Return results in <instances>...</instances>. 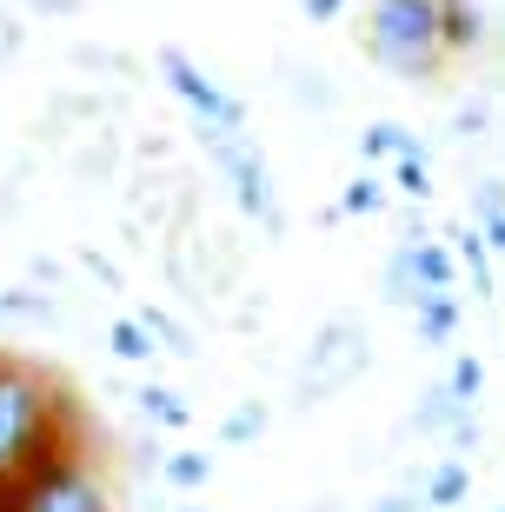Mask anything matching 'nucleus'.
Listing matches in <instances>:
<instances>
[{
    "mask_svg": "<svg viewBox=\"0 0 505 512\" xmlns=\"http://www.w3.org/2000/svg\"><path fill=\"white\" fill-rule=\"evenodd\" d=\"M406 253H412V273H419L426 293H452V253L439 247V240H426V227L406 240Z\"/></svg>",
    "mask_w": 505,
    "mask_h": 512,
    "instance_id": "8",
    "label": "nucleus"
},
{
    "mask_svg": "<svg viewBox=\"0 0 505 512\" xmlns=\"http://www.w3.org/2000/svg\"><path fill=\"white\" fill-rule=\"evenodd\" d=\"M452 247H459V266L472 273V293L479 300H492V247L479 227H452Z\"/></svg>",
    "mask_w": 505,
    "mask_h": 512,
    "instance_id": "10",
    "label": "nucleus"
},
{
    "mask_svg": "<svg viewBox=\"0 0 505 512\" xmlns=\"http://www.w3.org/2000/svg\"><path fill=\"white\" fill-rule=\"evenodd\" d=\"M366 54L399 80H432L446 67V47H439V0H373L366 14Z\"/></svg>",
    "mask_w": 505,
    "mask_h": 512,
    "instance_id": "3",
    "label": "nucleus"
},
{
    "mask_svg": "<svg viewBox=\"0 0 505 512\" xmlns=\"http://www.w3.org/2000/svg\"><path fill=\"white\" fill-rule=\"evenodd\" d=\"M180 512H200V506H180Z\"/></svg>",
    "mask_w": 505,
    "mask_h": 512,
    "instance_id": "27",
    "label": "nucleus"
},
{
    "mask_svg": "<svg viewBox=\"0 0 505 512\" xmlns=\"http://www.w3.org/2000/svg\"><path fill=\"white\" fill-rule=\"evenodd\" d=\"M260 433H266V406H260V399L233 406V413H226V426H220L226 446H246V439H260Z\"/></svg>",
    "mask_w": 505,
    "mask_h": 512,
    "instance_id": "19",
    "label": "nucleus"
},
{
    "mask_svg": "<svg viewBox=\"0 0 505 512\" xmlns=\"http://www.w3.org/2000/svg\"><path fill=\"white\" fill-rule=\"evenodd\" d=\"M20 40H27V34H20V20L7 14V7H0V67H7V60L20 54Z\"/></svg>",
    "mask_w": 505,
    "mask_h": 512,
    "instance_id": "23",
    "label": "nucleus"
},
{
    "mask_svg": "<svg viewBox=\"0 0 505 512\" xmlns=\"http://www.w3.org/2000/svg\"><path fill=\"white\" fill-rule=\"evenodd\" d=\"M40 14H80V0H34Z\"/></svg>",
    "mask_w": 505,
    "mask_h": 512,
    "instance_id": "26",
    "label": "nucleus"
},
{
    "mask_svg": "<svg viewBox=\"0 0 505 512\" xmlns=\"http://www.w3.org/2000/svg\"><path fill=\"white\" fill-rule=\"evenodd\" d=\"M200 140H206V160L226 173V187H233V200H240V213L246 220H260L273 240L286 233V213H280V193H273V173H266V160H260V147L246 140V127L240 133H226V127H200Z\"/></svg>",
    "mask_w": 505,
    "mask_h": 512,
    "instance_id": "4",
    "label": "nucleus"
},
{
    "mask_svg": "<svg viewBox=\"0 0 505 512\" xmlns=\"http://www.w3.org/2000/svg\"><path fill=\"white\" fill-rule=\"evenodd\" d=\"M133 320H140V326H147V333H153V346H160V353H193V346H187V326L173 320L167 306H140Z\"/></svg>",
    "mask_w": 505,
    "mask_h": 512,
    "instance_id": "14",
    "label": "nucleus"
},
{
    "mask_svg": "<svg viewBox=\"0 0 505 512\" xmlns=\"http://www.w3.org/2000/svg\"><path fill=\"white\" fill-rule=\"evenodd\" d=\"M87 446V419H80L74 393L47 373V366L0 353V479L27 473L34 459Z\"/></svg>",
    "mask_w": 505,
    "mask_h": 512,
    "instance_id": "1",
    "label": "nucleus"
},
{
    "mask_svg": "<svg viewBox=\"0 0 505 512\" xmlns=\"http://www.w3.org/2000/svg\"><path fill=\"white\" fill-rule=\"evenodd\" d=\"M472 213H479V227H486V220H499V213H505V187H499V180H486V187L472 193Z\"/></svg>",
    "mask_w": 505,
    "mask_h": 512,
    "instance_id": "22",
    "label": "nucleus"
},
{
    "mask_svg": "<svg viewBox=\"0 0 505 512\" xmlns=\"http://www.w3.org/2000/svg\"><path fill=\"white\" fill-rule=\"evenodd\" d=\"M412 320H419V340L426 346H446L459 333V300L452 293H426V300L412 306Z\"/></svg>",
    "mask_w": 505,
    "mask_h": 512,
    "instance_id": "9",
    "label": "nucleus"
},
{
    "mask_svg": "<svg viewBox=\"0 0 505 512\" xmlns=\"http://www.w3.org/2000/svg\"><path fill=\"white\" fill-rule=\"evenodd\" d=\"M160 473L173 479V486H206V479H213V453H173V459H160Z\"/></svg>",
    "mask_w": 505,
    "mask_h": 512,
    "instance_id": "20",
    "label": "nucleus"
},
{
    "mask_svg": "<svg viewBox=\"0 0 505 512\" xmlns=\"http://www.w3.org/2000/svg\"><path fill=\"white\" fill-rule=\"evenodd\" d=\"M14 320H54V306L40 300L34 286H7L0 293V326H14Z\"/></svg>",
    "mask_w": 505,
    "mask_h": 512,
    "instance_id": "16",
    "label": "nucleus"
},
{
    "mask_svg": "<svg viewBox=\"0 0 505 512\" xmlns=\"http://www.w3.org/2000/svg\"><path fill=\"white\" fill-rule=\"evenodd\" d=\"M107 346H113V360H127V366H140V360H153V353H160V346H153V333L133 320V313H120V320L107 326Z\"/></svg>",
    "mask_w": 505,
    "mask_h": 512,
    "instance_id": "11",
    "label": "nucleus"
},
{
    "mask_svg": "<svg viewBox=\"0 0 505 512\" xmlns=\"http://www.w3.org/2000/svg\"><path fill=\"white\" fill-rule=\"evenodd\" d=\"M446 393H452V399H459V406H472V399L486 393V366L472 360V353H459V360H452V366H446Z\"/></svg>",
    "mask_w": 505,
    "mask_h": 512,
    "instance_id": "17",
    "label": "nucleus"
},
{
    "mask_svg": "<svg viewBox=\"0 0 505 512\" xmlns=\"http://www.w3.org/2000/svg\"><path fill=\"white\" fill-rule=\"evenodd\" d=\"M419 140H412L399 120H379V127H366L359 133V160H399V153H412Z\"/></svg>",
    "mask_w": 505,
    "mask_h": 512,
    "instance_id": "13",
    "label": "nucleus"
},
{
    "mask_svg": "<svg viewBox=\"0 0 505 512\" xmlns=\"http://www.w3.org/2000/svg\"><path fill=\"white\" fill-rule=\"evenodd\" d=\"M499 512H505V506H499Z\"/></svg>",
    "mask_w": 505,
    "mask_h": 512,
    "instance_id": "28",
    "label": "nucleus"
},
{
    "mask_svg": "<svg viewBox=\"0 0 505 512\" xmlns=\"http://www.w3.org/2000/svg\"><path fill=\"white\" fill-rule=\"evenodd\" d=\"M466 486H472V473H466V459H439V466H432L426 473V506H459V499H466Z\"/></svg>",
    "mask_w": 505,
    "mask_h": 512,
    "instance_id": "12",
    "label": "nucleus"
},
{
    "mask_svg": "<svg viewBox=\"0 0 505 512\" xmlns=\"http://www.w3.org/2000/svg\"><path fill=\"white\" fill-rule=\"evenodd\" d=\"M300 7H306V20H339L346 14V0H300Z\"/></svg>",
    "mask_w": 505,
    "mask_h": 512,
    "instance_id": "24",
    "label": "nucleus"
},
{
    "mask_svg": "<svg viewBox=\"0 0 505 512\" xmlns=\"http://www.w3.org/2000/svg\"><path fill=\"white\" fill-rule=\"evenodd\" d=\"M140 413L147 419H160V426H187V399L173 393V386H140Z\"/></svg>",
    "mask_w": 505,
    "mask_h": 512,
    "instance_id": "15",
    "label": "nucleus"
},
{
    "mask_svg": "<svg viewBox=\"0 0 505 512\" xmlns=\"http://www.w3.org/2000/svg\"><path fill=\"white\" fill-rule=\"evenodd\" d=\"M359 366H366V333H359L353 320H333V326L313 340V360H306L300 393H306V399H326V393H339V386L353 380Z\"/></svg>",
    "mask_w": 505,
    "mask_h": 512,
    "instance_id": "6",
    "label": "nucleus"
},
{
    "mask_svg": "<svg viewBox=\"0 0 505 512\" xmlns=\"http://www.w3.org/2000/svg\"><path fill=\"white\" fill-rule=\"evenodd\" d=\"M160 74H167V87L193 107V120H200V127H226V133H240V127H246V107L226 94L220 80H206L200 67L180 54V47H160Z\"/></svg>",
    "mask_w": 505,
    "mask_h": 512,
    "instance_id": "5",
    "label": "nucleus"
},
{
    "mask_svg": "<svg viewBox=\"0 0 505 512\" xmlns=\"http://www.w3.org/2000/svg\"><path fill=\"white\" fill-rule=\"evenodd\" d=\"M379 512H419V499H412V493H393V499H379Z\"/></svg>",
    "mask_w": 505,
    "mask_h": 512,
    "instance_id": "25",
    "label": "nucleus"
},
{
    "mask_svg": "<svg viewBox=\"0 0 505 512\" xmlns=\"http://www.w3.org/2000/svg\"><path fill=\"white\" fill-rule=\"evenodd\" d=\"M386 207V180H379V173H359L353 187L339 193V220H346V213H379Z\"/></svg>",
    "mask_w": 505,
    "mask_h": 512,
    "instance_id": "18",
    "label": "nucleus"
},
{
    "mask_svg": "<svg viewBox=\"0 0 505 512\" xmlns=\"http://www.w3.org/2000/svg\"><path fill=\"white\" fill-rule=\"evenodd\" d=\"M439 47L452 54H479L486 47V14L472 7V0H439Z\"/></svg>",
    "mask_w": 505,
    "mask_h": 512,
    "instance_id": "7",
    "label": "nucleus"
},
{
    "mask_svg": "<svg viewBox=\"0 0 505 512\" xmlns=\"http://www.w3.org/2000/svg\"><path fill=\"white\" fill-rule=\"evenodd\" d=\"M0 512H113V493L87 466V446H67L0 479Z\"/></svg>",
    "mask_w": 505,
    "mask_h": 512,
    "instance_id": "2",
    "label": "nucleus"
},
{
    "mask_svg": "<svg viewBox=\"0 0 505 512\" xmlns=\"http://www.w3.org/2000/svg\"><path fill=\"white\" fill-rule=\"evenodd\" d=\"M399 193H406V200H426L432 193V167H426V147H412V153H399Z\"/></svg>",
    "mask_w": 505,
    "mask_h": 512,
    "instance_id": "21",
    "label": "nucleus"
}]
</instances>
